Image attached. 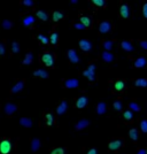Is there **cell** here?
<instances>
[{"mask_svg": "<svg viewBox=\"0 0 147 154\" xmlns=\"http://www.w3.org/2000/svg\"><path fill=\"white\" fill-rule=\"evenodd\" d=\"M129 137H130L133 141L138 140V138H139V132H138V130H137L136 128H132V129L129 131Z\"/></svg>", "mask_w": 147, "mask_h": 154, "instance_id": "28", "label": "cell"}, {"mask_svg": "<svg viewBox=\"0 0 147 154\" xmlns=\"http://www.w3.org/2000/svg\"><path fill=\"white\" fill-rule=\"evenodd\" d=\"M70 2H71V4H77V0H71Z\"/></svg>", "mask_w": 147, "mask_h": 154, "instance_id": "49", "label": "cell"}, {"mask_svg": "<svg viewBox=\"0 0 147 154\" xmlns=\"http://www.w3.org/2000/svg\"><path fill=\"white\" fill-rule=\"evenodd\" d=\"M67 109H68V102H67L66 100H62V101L60 102V105L56 107V114L59 116L63 115V114L67 112Z\"/></svg>", "mask_w": 147, "mask_h": 154, "instance_id": "13", "label": "cell"}, {"mask_svg": "<svg viewBox=\"0 0 147 154\" xmlns=\"http://www.w3.org/2000/svg\"><path fill=\"white\" fill-rule=\"evenodd\" d=\"M64 18V14L62 13V12H53V21L54 22H57V21H60V20H62Z\"/></svg>", "mask_w": 147, "mask_h": 154, "instance_id": "35", "label": "cell"}, {"mask_svg": "<svg viewBox=\"0 0 147 154\" xmlns=\"http://www.w3.org/2000/svg\"><path fill=\"white\" fill-rule=\"evenodd\" d=\"M123 118H124V121L125 122H132L133 121V113L131 112V111H125L124 113H123Z\"/></svg>", "mask_w": 147, "mask_h": 154, "instance_id": "30", "label": "cell"}, {"mask_svg": "<svg viewBox=\"0 0 147 154\" xmlns=\"http://www.w3.org/2000/svg\"><path fill=\"white\" fill-rule=\"evenodd\" d=\"M113 30V23L110 21H102L99 24V31L100 34H108Z\"/></svg>", "mask_w": 147, "mask_h": 154, "instance_id": "4", "label": "cell"}, {"mask_svg": "<svg viewBox=\"0 0 147 154\" xmlns=\"http://www.w3.org/2000/svg\"><path fill=\"white\" fill-rule=\"evenodd\" d=\"M45 118H46V124H47L48 127L53 125V123H54V115H53L52 113L45 114Z\"/></svg>", "mask_w": 147, "mask_h": 154, "instance_id": "31", "label": "cell"}, {"mask_svg": "<svg viewBox=\"0 0 147 154\" xmlns=\"http://www.w3.org/2000/svg\"><path fill=\"white\" fill-rule=\"evenodd\" d=\"M143 15H144V18L147 19V2H145L143 6Z\"/></svg>", "mask_w": 147, "mask_h": 154, "instance_id": "46", "label": "cell"}, {"mask_svg": "<svg viewBox=\"0 0 147 154\" xmlns=\"http://www.w3.org/2000/svg\"><path fill=\"white\" fill-rule=\"evenodd\" d=\"M80 23L84 25V28H90L92 25V19L88 15L80 16Z\"/></svg>", "mask_w": 147, "mask_h": 154, "instance_id": "23", "label": "cell"}, {"mask_svg": "<svg viewBox=\"0 0 147 154\" xmlns=\"http://www.w3.org/2000/svg\"><path fill=\"white\" fill-rule=\"evenodd\" d=\"M34 76L35 77H40V78H48V73L45 70V69H37L36 71L34 73Z\"/></svg>", "mask_w": 147, "mask_h": 154, "instance_id": "25", "label": "cell"}, {"mask_svg": "<svg viewBox=\"0 0 147 154\" xmlns=\"http://www.w3.org/2000/svg\"><path fill=\"white\" fill-rule=\"evenodd\" d=\"M32 61H34V54H32V52H28L27 54H25V58L23 60V64L24 66H28V64H31L32 63Z\"/></svg>", "mask_w": 147, "mask_h": 154, "instance_id": "26", "label": "cell"}, {"mask_svg": "<svg viewBox=\"0 0 147 154\" xmlns=\"http://www.w3.org/2000/svg\"><path fill=\"white\" fill-rule=\"evenodd\" d=\"M113 88H114L115 91L122 92V91H124L125 88H127V82L123 80V79H118V80H116V82L113 83Z\"/></svg>", "mask_w": 147, "mask_h": 154, "instance_id": "10", "label": "cell"}, {"mask_svg": "<svg viewBox=\"0 0 147 154\" xmlns=\"http://www.w3.org/2000/svg\"><path fill=\"white\" fill-rule=\"evenodd\" d=\"M138 43H139V46H140L143 50L147 51V40H139Z\"/></svg>", "mask_w": 147, "mask_h": 154, "instance_id": "44", "label": "cell"}, {"mask_svg": "<svg viewBox=\"0 0 147 154\" xmlns=\"http://www.w3.org/2000/svg\"><path fill=\"white\" fill-rule=\"evenodd\" d=\"M88 104H89V98L85 96V94H83V96H80L77 99V101H76V107H77L78 109H83V108H85V107L88 106Z\"/></svg>", "mask_w": 147, "mask_h": 154, "instance_id": "9", "label": "cell"}, {"mask_svg": "<svg viewBox=\"0 0 147 154\" xmlns=\"http://www.w3.org/2000/svg\"><path fill=\"white\" fill-rule=\"evenodd\" d=\"M134 86H140V88H147V79L146 78H138L134 80Z\"/></svg>", "mask_w": 147, "mask_h": 154, "instance_id": "29", "label": "cell"}, {"mask_svg": "<svg viewBox=\"0 0 147 154\" xmlns=\"http://www.w3.org/2000/svg\"><path fill=\"white\" fill-rule=\"evenodd\" d=\"M37 18L38 19H40L41 21H47L48 20V15H47V13L46 12H44V10H38L36 13Z\"/></svg>", "mask_w": 147, "mask_h": 154, "instance_id": "33", "label": "cell"}, {"mask_svg": "<svg viewBox=\"0 0 147 154\" xmlns=\"http://www.w3.org/2000/svg\"><path fill=\"white\" fill-rule=\"evenodd\" d=\"M20 124L22 125V127H24V128H31L32 127V121L30 120V118H28V117H22V118H20Z\"/></svg>", "mask_w": 147, "mask_h": 154, "instance_id": "24", "label": "cell"}, {"mask_svg": "<svg viewBox=\"0 0 147 154\" xmlns=\"http://www.w3.org/2000/svg\"><path fill=\"white\" fill-rule=\"evenodd\" d=\"M89 125H90V121H89V120H86V118H83V120H79V121L76 123L75 129L79 131V130H83V129L88 128Z\"/></svg>", "mask_w": 147, "mask_h": 154, "instance_id": "16", "label": "cell"}, {"mask_svg": "<svg viewBox=\"0 0 147 154\" xmlns=\"http://www.w3.org/2000/svg\"><path fill=\"white\" fill-rule=\"evenodd\" d=\"M12 52L14 54H18V52H20V44H18V41H13L12 43Z\"/></svg>", "mask_w": 147, "mask_h": 154, "instance_id": "37", "label": "cell"}, {"mask_svg": "<svg viewBox=\"0 0 147 154\" xmlns=\"http://www.w3.org/2000/svg\"><path fill=\"white\" fill-rule=\"evenodd\" d=\"M146 64H147V59L145 58V57H140V58L134 60L133 67H134V68H145Z\"/></svg>", "mask_w": 147, "mask_h": 154, "instance_id": "18", "label": "cell"}, {"mask_svg": "<svg viewBox=\"0 0 147 154\" xmlns=\"http://www.w3.org/2000/svg\"><path fill=\"white\" fill-rule=\"evenodd\" d=\"M92 5H94L97 7H105L106 1L105 0H92Z\"/></svg>", "mask_w": 147, "mask_h": 154, "instance_id": "38", "label": "cell"}, {"mask_svg": "<svg viewBox=\"0 0 147 154\" xmlns=\"http://www.w3.org/2000/svg\"><path fill=\"white\" fill-rule=\"evenodd\" d=\"M121 48L125 52H133L134 51V47L132 45L131 41H128V40H123L121 41Z\"/></svg>", "mask_w": 147, "mask_h": 154, "instance_id": "19", "label": "cell"}, {"mask_svg": "<svg viewBox=\"0 0 147 154\" xmlns=\"http://www.w3.org/2000/svg\"><path fill=\"white\" fill-rule=\"evenodd\" d=\"M12 151V144L9 140H2L0 143V153L1 154H9Z\"/></svg>", "mask_w": 147, "mask_h": 154, "instance_id": "8", "label": "cell"}, {"mask_svg": "<svg viewBox=\"0 0 147 154\" xmlns=\"http://www.w3.org/2000/svg\"><path fill=\"white\" fill-rule=\"evenodd\" d=\"M66 150L62 148V147H56V148H53L51 151V154H64Z\"/></svg>", "mask_w": 147, "mask_h": 154, "instance_id": "41", "label": "cell"}, {"mask_svg": "<svg viewBox=\"0 0 147 154\" xmlns=\"http://www.w3.org/2000/svg\"><path fill=\"white\" fill-rule=\"evenodd\" d=\"M79 48L84 52V53H89L91 52L93 48V45L89 39H80L79 40Z\"/></svg>", "mask_w": 147, "mask_h": 154, "instance_id": "5", "label": "cell"}, {"mask_svg": "<svg viewBox=\"0 0 147 154\" xmlns=\"http://www.w3.org/2000/svg\"><path fill=\"white\" fill-rule=\"evenodd\" d=\"M140 129L144 134H147V120H141L140 121Z\"/></svg>", "mask_w": 147, "mask_h": 154, "instance_id": "40", "label": "cell"}, {"mask_svg": "<svg viewBox=\"0 0 147 154\" xmlns=\"http://www.w3.org/2000/svg\"><path fill=\"white\" fill-rule=\"evenodd\" d=\"M12 27H13V22L12 21H9V20H4L2 21V28L4 29L9 30V29H12Z\"/></svg>", "mask_w": 147, "mask_h": 154, "instance_id": "36", "label": "cell"}, {"mask_svg": "<svg viewBox=\"0 0 147 154\" xmlns=\"http://www.w3.org/2000/svg\"><path fill=\"white\" fill-rule=\"evenodd\" d=\"M23 24H24V27H27V28L32 27V24H35V18H34L32 15L25 16V18L23 19Z\"/></svg>", "mask_w": 147, "mask_h": 154, "instance_id": "22", "label": "cell"}, {"mask_svg": "<svg viewBox=\"0 0 147 154\" xmlns=\"http://www.w3.org/2000/svg\"><path fill=\"white\" fill-rule=\"evenodd\" d=\"M61 85L66 89H76L79 85V80L77 78H68V79H63L61 82Z\"/></svg>", "mask_w": 147, "mask_h": 154, "instance_id": "3", "label": "cell"}, {"mask_svg": "<svg viewBox=\"0 0 147 154\" xmlns=\"http://www.w3.org/2000/svg\"><path fill=\"white\" fill-rule=\"evenodd\" d=\"M48 40L51 41V44H52L53 46H56V45H57V43H59V35H57V32H56V31L52 32L51 38L48 39Z\"/></svg>", "mask_w": 147, "mask_h": 154, "instance_id": "32", "label": "cell"}, {"mask_svg": "<svg viewBox=\"0 0 147 154\" xmlns=\"http://www.w3.org/2000/svg\"><path fill=\"white\" fill-rule=\"evenodd\" d=\"M120 15L122 19H128L130 16V7L127 2H123L120 8Z\"/></svg>", "mask_w": 147, "mask_h": 154, "instance_id": "11", "label": "cell"}, {"mask_svg": "<svg viewBox=\"0 0 147 154\" xmlns=\"http://www.w3.org/2000/svg\"><path fill=\"white\" fill-rule=\"evenodd\" d=\"M38 40L39 41H41V44H44V45H47L48 43H50V40H48V38L46 37V36H44V35H38Z\"/></svg>", "mask_w": 147, "mask_h": 154, "instance_id": "39", "label": "cell"}, {"mask_svg": "<svg viewBox=\"0 0 147 154\" xmlns=\"http://www.w3.org/2000/svg\"><path fill=\"white\" fill-rule=\"evenodd\" d=\"M67 55H68V59H69V61H70L71 63H78V62H79V57H78L76 50H73V48L68 50Z\"/></svg>", "mask_w": 147, "mask_h": 154, "instance_id": "12", "label": "cell"}, {"mask_svg": "<svg viewBox=\"0 0 147 154\" xmlns=\"http://www.w3.org/2000/svg\"><path fill=\"white\" fill-rule=\"evenodd\" d=\"M74 28L77 29V30H83V29H85L84 25H83L80 22H76V23H74Z\"/></svg>", "mask_w": 147, "mask_h": 154, "instance_id": "43", "label": "cell"}, {"mask_svg": "<svg viewBox=\"0 0 147 154\" xmlns=\"http://www.w3.org/2000/svg\"><path fill=\"white\" fill-rule=\"evenodd\" d=\"M24 85H25V83H24V80H18V83L12 88V90H10V93L12 94H15V93H18V92H21L23 89H24Z\"/></svg>", "mask_w": 147, "mask_h": 154, "instance_id": "17", "label": "cell"}, {"mask_svg": "<svg viewBox=\"0 0 147 154\" xmlns=\"http://www.w3.org/2000/svg\"><path fill=\"white\" fill-rule=\"evenodd\" d=\"M40 147H41V141L38 138H34L31 140V151L32 152H38Z\"/></svg>", "mask_w": 147, "mask_h": 154, "instance_id": "21", "label": "cell"}, {"mask_svg": "<svg viewBox=\"0 0 147 154\" xmlns=\"http://www.w3.org/2000/svg\"><path fill=\"white\" fill-rule=\"evenodd\" d=\"M5 53H6V47H5V45L0 41V57L5 55Z\"/></svg>", "mask_w": 147, "mask_h": 154, "instance_id": "45", "label": "cell"}, {"mask_svg": "<svg viewBox=\"0 0 147 154\" xmlns=\"http://www.w3.org/2000/svg\"><path fill=\"white\" fill-rule=\"evenodd\" d=\"M113 107H114L115 111L121 112V111L123 109V104H122V101H120V100H115V101L113 102Z\"/></svg>", "mask_w": 147, "mask_h": 154, "instance_id": "34", "label": "cell"}, {"mask_svg": "<svg viewBox=\"0 0 147 154\" xmlns=\"http://www.w3.org/2000/svg\"><path fill=\"white\" fill-rule=\"evenodd\" d=\"M101 59L106 62V63H113L115 61V55L111 53V52H107V51H104L101 53Z\"/></svg>", "mask_w": 147, "mask_h": 154, "instance_id": "14", "label": "cell"}, {"mask_svg": "<svg viewBox=\"0 0 147 154\" xmlns=\"http://www.w3.org/2000/svg\"><path fill=\"white\" fill-rule=\"evenodd\" d=\"M123 145H124V140L123 139H115V140L109 141L108 148H109L110 151H117V150L122 148Z\"/></svg>", "mask_w": 147, "mask_h": 154, "instance_id": "6", "label": "cell"}, {"mask_svg": "<svg viewBox=\"0 0 147 154\" xmlns=\"http://www.w3.org/2000/svg\"><path fill=\"white\" fill-rule=\"evenodd\" d=\"M41 62L46 66V67H54L55 63V55L51 52H45L40 55Z\"/></svg>", "mask_w": 147, "mask_h": 154, "instance_id": "1", "label": "cell"}, {"mask_svg": "<svg viewBox=\"0 0 147 154\" xmlns=\"http://www.w3.org/2000/svg\"><path fill=\"white\" fill-rule=\"evenodd\" d=\"M88 154H98V152H97V150H95V148H91V150L88 152Z\"/></svg>", "mask_w": 147, "mask_h": 154, "instance_id": "47", "label": "cell"}, {"mask_svg": "<svg viewBox=\"0 0 147 154\" xmlns=\"http://www.w3.org/2000/svg\"><path fill=\"white\" fill-rule=\"evenodd\" d=\"M18 106L16 104H14V102H7L6 105H5V107H4V111H5V113L7 114V115H13L16 111H18Z\"/></svg>", "mask_w": 147, "mask_h": 154, "instance_id": "7", "label": "cell"}, {"mask_svg": "<svg viewBox=\"0 0 147 154\" xmlns=\"http://www.w3.org/2000/svg\"><path fill=\"white\" fill-rule=\"evenodd\" d=\"M95 69H97V67H95V64L94 63H91L85 70H84V73H83V76L86 77L90 82H94L95 80Z\"/></svg>", "mask_w": 147, "mask_h": 154, "instance_id": "2", "label": "cell"}, {"mask_svg": "<svg viewBox=\"0 0 147 154\" xmlns=\"http://www.w3.org/2000/svg\"><path fill=\"white\" fill-rule=\"evenodd\" d=\"M22 5H24L27 7H32L34 6V1L32 0H23L22 1Z\"/></svg>", "mask_w": 147, "mask_h": 154, "instance_id": "42", "label": "cell"}, {"mask_svg": "<svg viewBox=\"0 0 147 154\" xmlns=\"http://www.w3.org/2000/svg\"><path fill=\"white\" fill-rule=\"evenodd\" d=\"M128 107H129V111H131L132 113L133 112H140L141 111V107H140V105L138 104V102H136V101H130L128 104Z\"/></svg>", "mask_w": 147, "mask_h": 154, "instance_id": "20", "label": "cell"}, {"mask_svg": "<svg viewBox=\"0 0 147 154\" xmlns=\"http://www.w3.org/2000/svg\"><path fill=\"white\" fill-rule=\"evenodd\" d=\"M107 105H106V102H99L98 105H97V107H95V112H97V114L98 115H105L106 113H107Z\"/></svg>", "mask_w": 147, "mask_h": 154, "instance_id": "15", "label": "cell"}, {"mask_svg": "<svg viewBox=\"0 0 147 154\" xmlns=\"http://www.w3.org/2000/svg\"><path fill=\"white\" fill-rule=\"evenodd\" d=\"M146 154H147V150H146Z\"/></svg>", "mask_w": 147, "mask_h": 154, "instance_id": "50", "label": "cell"}, {"mask_svg": "<svg viewBox=\"0 0 147 154\" xmlns=\"http://www.w3.org/2000/svg\"><path fill=\"white\" fill-rule=\"evenodd\" d=\"M113 46H114V41L113 40H104L102 41V47L107 52H110L113 50Z\"/></svg>", "mask_w": 147, "mask_h": 154, "instance_id": "27", "label": "cell"}, {"mask_svg": "<svg viewBox=\"0 0 147 154\" xmlns=\"http://www.w3.org/2000/svg\"><path fill=\"white\" fill-rule=\"evenodd\" d=\"M137 154H146V150L145 148H140V150H138Z\"/></svg>", "mask_w": 147, "mask_h": 154, "instance_id": "48", "label": "cell"}]
</instances>
